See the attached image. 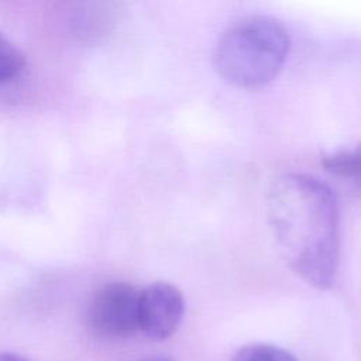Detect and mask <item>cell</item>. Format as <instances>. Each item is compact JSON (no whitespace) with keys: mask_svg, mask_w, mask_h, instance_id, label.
<instances>
[{"mask_svg":"<svg viewBox=\"0 0 361 361\" xmlns=\"http://www.w3.org/2000/svg\"><path fill=\"white\" fill-rule=\"evenodd\" d=\"M233 361H298L296 357L279 345L268 343H251L241 347Z\"/></svg>","mask_w":361,"mask_h":361,"instance_id":"6","label":"cell"},{"mask_svg":"<svg viewBox=\"0 0 361 361\" xmlns=\"http://www.w3.org/2000/svg\"><path fill=\"white\" fill-rule=\"evenodd\" d=\"M289 45V34L279 21L251 16L221 34L214 49V65L221 78L234 86L261 87L278 76Z\"/></svg>","mask_w":361,"mask_h":361,"instance_id":"2","label":"cell"},{"mask_svg":"<svg viewBox=\"0 0 361 361\" xmlns=\"http://www.w3.org/2000/svg\"><path fill=\"white\" fill-rule=\"evenodd\" d=\"M89 330L100 337L123 338L140 330V290L127 282L97 288L86 309Z\"/></svg>","mask_w":361,"mask_h":361,"instance_id":"3","label":"cell"},{"mask_svg":"<svg viewBox=\"0 0 361 361\" xmlns=\"http://www.w3.org/2000/svg\"><path fill=\"white\" fill-rule=\"evenodd\" d=\"M23 66V54L0 32V82H7L16 78Z\"/></svg>","mask_w":361,"mask_h":361,"instance_id":"7","label":"cell"},{"mask_svg":"<svg viewBox=\"0 0 361 361\" xmlns=\"http://www.w3.org/2000/svg\"><path fill=\"white\" fill-rule=\"evenodd\" d=\"M267 210L290 269L314 288H331L340 258V213L330 186L307 173H282L268 189Z\"/></svg>","mask_w":361,"mask_h":361,"instance_id":"1","label":"cell"},{"mask_svg":"<svg viewBox=\"0 0 361 361\" xmlns=\"http://www.w3.org/2000/svg\"><path fill=\"white\" fill-rule=\"evenodd\" d=\"M137 361H172V360L169 357H165V355H148V357L140 358Z\"/></svg>","mask_w":361,"mask_h":361,"instance_id":"9","label":"cell"},{"mask_svg":"<svg viewBox=\"0 0 361 361\" xmlns=\"http://www.w3.org/2000/svg\"><path fill=\"white\" fill-rule=\"evenodd\" d=\"M322 162L327 172L348 182L361 195V145L326 154Z\"/></svg>","mask_w":361,"mask_h":361,"instance_id":"5","label":"cell"},{"mask_svg":"<svg viewBox=\"0 0 361 361\" xmlns=\"http://www.w3.org/2000/svg\"><path fill=\"white\" fill-rule=\"evenodd\" d=\"M0 361H28L25 357L16 354V353H8V351H0Z\"/></svg>","mask_w":361,"mask_h":361,"instance_id":"8","label":"cell"},{"mask_svg":"<svg viewBox=\"0 0 361 361\" xmlns=\"http://www.w3.org/2000/svg\"><path fill=\"white\" fill-rule=\"evenodd\" d=\"M185 313L182 292L168 282H154L140 290V330L151 340H166Z\"/></svg>","mask_w":361,"mask_h":361,"instance_id":"4","label":"cell"}]
</instances>
